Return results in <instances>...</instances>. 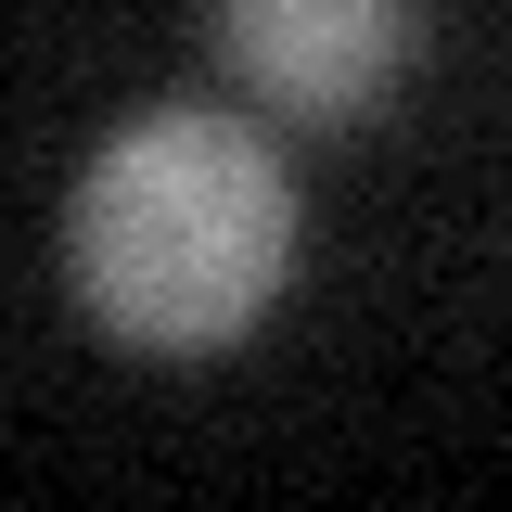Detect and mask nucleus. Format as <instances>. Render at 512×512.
<instances>
[{"label": "nucleus", "instance_id": "obj_1", "mask_svg": "<svg viewBox=\"0 0 512 512\" xmlns=\"http://www.w3.org/2000/svg\"><path fill=\"white\" fill-rule=\"evenodd\" d=\"M295 269V167L256 141V116L218 103H154L90 154L64 205V282L116 346L205 359L269 320Z\"/></svg>", "mask_w": 512, "mask_h": 512}, {"label": "nucleus", "instance_id": "obj_2", "mask_svg": "<svg viewBox=\"0 0 512 512\" xmlns=\"http://www.w3.org/2000/svg\"><path fill=\"white\" fill-rule=\"evenodd\" d=\"M423 52V0H218V64L269 116L346 128Z\"/></svg>", "mask_w": 512, "mask_h": 512}]
</instances>
